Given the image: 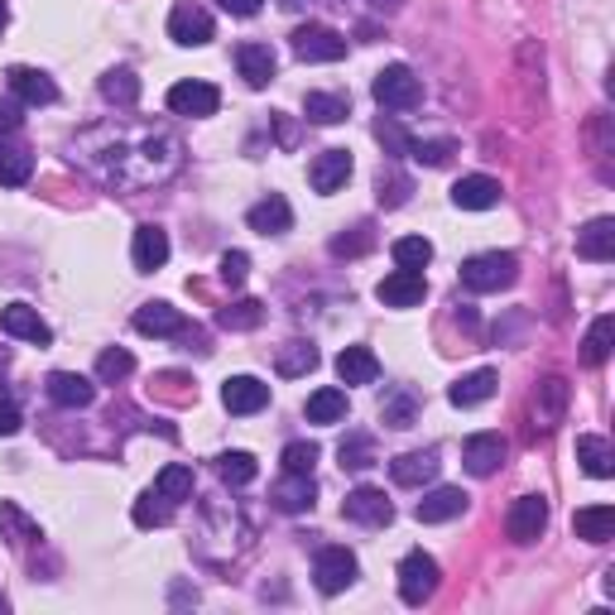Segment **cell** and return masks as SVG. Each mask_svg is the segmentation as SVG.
I'll return each instance as SVG.
<instances>
[{
    "instance_id": "obj_1",
    "label": "cell",
    "mask_w": 615,
    "mask_h": 615,
    "mask_svg": "<svg viewBox=\"0 0 615 615\" xmlns=\"http://www.w3.org/2000/svg\"><path fill=\"white\" fill-rule=\"evenodd\" d=\"M73 159L106 188L140 193L169 183L183 169V144L164 126H97L73 140Z\"/></svg>"
},
{
    "instance_id": "obj_2",
    "label": "cell",
    "mask_w": 615,
    "mask_h": 615,
    "mask_svg": "<svg viewBox=\"0 0 615 615\" xmlns=\"http://www.w3.org/2000/svg\"><path fill=\"white\" fill-rule=\"evenodd\" d=\"M514 279H520V255H510V251H486L462 265V284L472 294H500Z\"/></svg>"
},
{
    "instance_id": "obj_3",
    "label": "cell",
    "mask_w": 615,
    "mask_h": 615,
    "mask_svg": "<svg viewBox=\"0 0 615 615\" xmlns=\"http://www.w3.org/2000/svg\"><path fill=\"white\" fill-rule=\"evenodd\" d=\"M375 102L385 111H413L423 102V82L413 77V68H405V63H389V68L375 73Z\"/></svg>"
},
{
    "instance_id": "obj_4",
    "label": "cell",
    "mask_w": 615,
    "mask_h": 615,
    "mask_svg": "<svg viewBox=\"0 0 615 615\" xmlns=\"http://www.w3.org/2000/svg\"><path fill=\"white\" fill-rule=\"evenodd\" d=\"M438 558H428L423 548H413L405 553V563H399V597H405V606H423V601L438 591Z\"/></svg>"
},
{
    "instance_id": "obj_5",
    "label": "cell",
    "mask_w": 615,
    "mask_h": 615,
    "mask_svg": "<svg viewBox=\"0 0 615 615\" xmlns=\"http://www.w3.org/2000/svg\"><path fill=\"white\" fill-rule=\"evenodd\" d=\"M356 573H361V567H356V553L351 548H318V563H312V577H318V591L322 597H337V591H346L356 581Z\"/></svg>"
},
{
    "instance_id": "obj_6",
    "label": "cell",
    "mask_w": 615,
    "mask_h": 615,
    "mask_svg": "<svg viewBox=\"0 0 615 615\" xmlns=\"http://www.w3.org/2000/svg\"><path fill=\"white\" fill-rule=\"evenodd\" d=\"M294 53L304 63H342L346 59V35L332 25H298L294 29Z\"/></svg>"
},
{
    "instance_id": "obj_7",
    "label": "cell",
    "mask_w": 615,
    "mask_h": 615,
    "mask_svg": "<svg viewBox=\"0 0 615 615\" xmlns=\"http://www.w3.org/2000/svg\"><path fill=\"white\" fill-rule=\"evenodd\" d=\"M217 106H221V92L212 82H174L169 87V111L174 116L203 120V116H217Z\"/></svg>"
},
{
    "instance_id": "obj_8",
    "label": "cell",
    "mask_w": 615,
    "mask_h": 615,
    "mask_svg": "<svg viewBox=\"0 0 615 615\" xmlns=\"http://www.w3.org/2000/svg\"><path fill=\"white\" fill-rule=\"evenodd\" d=\"M548 529V500L543 496H520L505 514V534L514 543H534Z\"/></svg>"
},
{
    "instance_id": "obj_9",
    "label": "cell",
    "mask_w": 615,
    "mask_h": 615,
    "mask_svg": "<svg viewBox=\"0 0 615 615\" xmlns=\"http://www.w3.org/2000/svg\"><path fill=\"white\" fill-rule=\"evenodd\" d=\"M342 514L351 524H366V529H380V524H389L395 520V505L385 500V490H375V486H356L351 496L342 500Z\"/></svg>"
},
{
    "instance_id": "obj_10",
    "label": "cell",
    "mask_w": 615,
    "mask_h": 615,
    "mask_svg": "<svg viewBox=\"0 0 615 615\" xmlns=\"http://www.w3.org/2000/svg\"><path fill=\"white\" fill-rule=\"evenodd\" d=\"M423 294H428L423 270H395V274H385L375 284V298L385 308H413V304H423Z\"/></svg>"
},
{
    "instance_id": "obj_11",
    "label": "cell",
    "mask_w": 615,
    "mask_h": 615,
    "mask_svg": "<svg viewBox=\"0 0 615 615\" xmlns=\"http://www.w3.org/2000/svg\"><path fill=\"white\" fill-rule=\"evenodd\" d=\"M136 332H144V337H188L193 328H188V318L174 304L154 298V304L136 308Z\"/></svg>"
},
{
    "instance_id": "obj_12",
    "label": "cell",
    "mask_w": 615,
    "mask_h": 615,
    "mask_svg": "<svg viewBox=\"0 0 615 615\" xmlns=\"http://www.w3.org/2000/svg\"><path fill=\"white\" fill-rule=\"evenodd\" d=\"M169 39L183 43V49H203V43H212V15L203 5H174Z\"/></svg>"
},
{
    "instance_id": "obj_13",
    "label": "cell",
    "mask_w": 615,
    "mask_h": 615,
    "mask_svg": "<svg viewBox=\"0 0 615 615\" xmlns=\"http://www.w3.org/2000/svg\"><path fill=\"white\" fill-rule=\"evenodd\" d=\"M346 178H351V154L346 150H322L318 159L308 164V183L312 193H337V188H346Z\"/></svg>"
},
{
    "instance_id": "obj_14",
    "label": "cell",
    "mask_w": 615,
    "mask_h": 615,
    "mask_svg": "<svg viewBox=\"0 0 615 615\" xmlns=\"http://www.w3.org/2000/svg\"><path fill=\"white\" fill-rule=\"evenodd\" d=\"M462 462L472 476H496L500 462H505V438H500V433H476V438H466V447H462Z\"/></svg>"
},
{
    "instance_id": "obj_15",
    "label": "cell",
    "mask_w": 615,
    "mask_h": 615,
    "mask_svg": "<svg viewBox=\"0 0 615 615\" xmlns=\"http://www.w3.org/2000/svg\"><path fill=\"white\" fill-rule=\"evenodd\" d=\"M0 332H10V337H20V342H35V346H49V342H53L49 322H43L29 304H10V308H0Z\"/></svg>"
},
{
    "instance_id": "obj_16",
    "label": "cell",
    "mask_w": 615,
    "mask_h": 615,
    "mask_svg": "<svg viewBox=\"0 0 615 615\" xmlns=\"http://www.w3.org/2000/svg\"><path fill=\"white\" fill-rule=\"evenodd\" d=\"M221 405H227L231 413H260L265 405H270V385L255 375H231L227 385H221Z\"/></svg>"
},
{
    "instance_id": "obj_17",
    "label": "cell",
    "mask_w": 615,
    "mask_h": 615,
    "mask_svg": "<svg viewBox=\"0 0 615 615\" xmlns=\"http://www.w3.org/2000/svg\"><path fill=\"white\" fill-rule=\"evenodd\" d=\"M5 82H10V92H15L25 106H53V102H59V87H53V77L39 73V68H10Z\"/></svg>"
},
{
    "instance_id": "obj_18",
    "label": "cell",
    "mask_w": 615,
    "mask_h": 615,
    "mask_svg": "<svg viewBox=\"0 0 615 615\" xmlns=\"http://www.w3.org/2000/svg\"><path fill=\"white\" fill-rule=\"evenodd\" d=\"M270 500H274V510H284V514H304V510H312V500H318V486H312V476H304V472H284V481H274Z\"/></svg>"
},
{
    "instance_id": "obj_19",
    "label": "cell",
    "mask_w": 615,
    "mask_h": 615,
    "mask_svg": "<svg viewBox=\"0 0 615 615\" xmlns=\"http://www.w3.org/2000/svg\"><path fill=\"white\" fill-rule=\"evenodd\" d=\"M49 399L59 409H87L97 399V385L87 375H77V371H53L49 375Z\"/></svg>"
},
{
    "instance_id": "obj_20",
    "label": "cell",
    "mask_w": 615,
    "mask_h": 615,
    "mask_svg": "<svg viewBox=\"0 0 615 615\" xmlns=\"http://www.w3.org/2000/svg\"><path fill=\"white\" fill-rule=\"evenodd\" d=\"M466 500L472 496H466L462 486H438V490H428V496L419 500V510L413 514H419L423 524H447V520H457V514L466 510Z\"/></svg>"
},
{
    "instance_id": "obj_21",
    "label": "cell",
    "mask_w": 615,
    "mask_h": 615,
    "mask_svg": "<svg viewBox=\"0 0 615 615\" xmlns=\"http://www.w3.org/2000/svg\"><path fill=\"white\" fill-rule=\"evenodd\" d=\"M245 221H251V231H260V236H284V231L294 227V207H289L279 193H270L245 212Z\"/></svg>"
},
{
    "instance_id": "obj_22",
    "label": "cell",
    "mask_w": 615,
    "mask_h": 615,
    "mask_svg": "<svg viewBox=\"0 0 615 615\" xmlns=\"http://www.w3.org/2000/svg\"><path fill=\"white\" fill-rule=\"evenodd\" d=\"M236 68H241V77H245V87H270L274 82V49L270 43H241L236 49Z\"/></svg>"
},
{
    "instance_id": "obj_23",
    "label": "cell",
    "mask_w": 615,
    "mask_h": 615,
    "mask_svg": "<svg viewBox=\"0 0 615 615\" xmlns=\"http://www.w3.org/2000/svg\"><path fill=\"white\" fill-rule=\"evenodd\" d=\"M438 452L433 447H423V452H405L389 462V476H395V486H428L433 476H438Z\"/></svg>"
},
{
    "instance_id": "obj_24",
    "label": "cell",
    "mask_w": 615,
    "mask_h": 615,
    "mask_svg": "<svg viewBox=\"0 0 615 615\" xmlns=\"http://www.w3.org/2000/svg\"><path fill=\"white\" fill-rule=\"evenodd\" d=\"M563 413H567V380L548 375L539 385V395H534V423H539V428H558Z\"/></svg>"
},
{
    "instance_id": "obj_25",
    "label": "cell",
    "mask_w": 615,
    "mask_h": 615,
    "mask_svg": "<svg viewBox=\"0 0 615 615\" xmlns=\"http://www.w3.org/2000/svg\"><path fill=\"white\" fill-rule=\"evenodd\" d=\"M577 255H581V260H597V265H606L611 255H615V221H611V217L587 221V227L577 231Z\"/></svg>"
},
{
    "instance_id": "obj_26",
    "label": "cell",
    "mask_w": 615,
    "mask_h": 615,
    "mask_svg": "<svg viewBox=\"0 0 615 615\" xmlns=\"http://www.w3.org/2000/svg\"><path fill=\"white\" fill-rule=\"evenodd\" d=\"M452 203L462 212H490L500 203V183L496 178H486V174H472V178H462V183L452 188Z\"/></svg>"
},
{
    "instance_id": "obj_27",
    "label": "cell",
    "mask_w": 615,
    "mask_h": 615,
    "mask_svg": "<svg viewBox=\"0 0 615 615\" xmlns=\"http://www.w3.org/2000/svg\"><path fill=\"white\" fill-rule=\"evenodd\" d=\"M130 255H136V270H144V274L164 270V260H169V231H164V227H140Z\"/></svg>"
},
{
    "instance_id": "obj_28",
    "label": "cell",
    "mask_w": 615,
    "mask_h": 615,
    "mask_svg": "<svg viewBox=\"0 0 615 615\" xmlns=\"http://www.w3.org/2000/svg\"><path fill=\"white\" fill-rule=\"evenodd\" d=\"M337 375L342 385H375L380 380V361L371 346H346V351L337 356Z\"/></svg>"
},
{
    "instance_id": "obj_29",
    "label": "cell",
    "mask_w": 615,
    "mask_h": 615,
    "mask_svg": "<svg viewBox=\"0 0 615 615\" xmlns=\"http://www.w3.org/2000/svg\"><path fill=\"white\" fill-rule=\"evenodd\" d=\"M496 385H500L496 371H472V375H462L452 389H447V399H452L457 409H476V405H486V399L496 395Z\"/></svg>"
},
{
    "instance_id": "obj_30",
    "label": "cell",
    "mask_w": 615,
    "mask_h": 615,
    "mask_svg": "<svg viewBox=\"0 0 615 615\" xmlns=\"http://www.w3.org/2000/svg\"><path fill=\"white\" fill-rule=\"evenodd\" d=\"M577 462H581V472L597 476V481H606V476L615 472V452H611V443H606V438H597V433H581V438H577Z\"/></svg>"
},
{
    "instance_id": "obj_31",
    "label": "cell",
    "mask_w": 615,
    "mask_h": 615,
    "mask_svg": "<svg viewBox=\"0 0 615 615\" xmlns=\"http://www.w3.org/2000/svg\"><path fill=\"white\" fill-rule=\"evenodd\" d=\"M304 116L312 126H342L346 116H351V102H346L342 92H308L304 97Z\"/></svg>"
},
{
    "instance_id": "obj_32",
    "label": "cell",
    "mask_w": 615,
    "mask_h": 615,
    "mask_svg": "<svg viewBox=\"0 0 615 615\" xmlns=\"http://www.w3.org/2000/svg\"><path fill=\"white\" fill-rule=\"evenodd\" d=\"M573 529H577V539H587V543H606L611 534H615V510H611V505H587V510H577V514H573Z\"/></svg>"
},
{
    "instance_id": "obj_33",
    "label": "cell",
    "mask_w": 615,
    "mask_h": 615,
    "mask_svg": "<svg viewBox=\"0 0 615 615\" xmlns=\"http://www.w3.org/2000/svg\"><path fill=\"white\" fill-rule=\"evenodd\" d=\"M312 366H318V346H312V342H284V346L274 351V371L289 375V380H294V375H308Z\"/></svg>"
},
{
    "instance_id": "obj_34",
    "label": "cell",
    "mask_w": 615,
    "mask_h": 615,
    "mask_svg": "<svg viewBox=\"0 0 615 615\" xmlns=\"http://www.w3.org/2000/svg\"><path fill=\"white\" fill-rule=\"evenodd\" d=\"M217 322L227 332H255L265 322V304H255V298H231V304L217 312Z\"/></svg>"
},
{
    "instance_id": "obj_35",
    "label": "cell",
    "mask_w": 615,
    "mask_h": 615,
    "mask_svg": "<svg viewBox=\"0 0 615 615\" xmlns=\"http://www.w3.org/2000/svg\"><path fill=\"white\" fill-rule=\"evenodd\" d=\"M102 97H106L111 106H120V111L136 106V102H140V77L130 73V68H111V73L102 77Z\"/></svg>"
},
{
    "instance_id": "obj_36",
    "label": "cell",
    "mask_w": 615,
    "mask_h": 615,
    "mask_svg": "<svg viewBox=\"0 0 615 615\" xmlns=\"http://www.w3.org/2000/svg\"><path fill=\"white\" fill-rule=\"evenodd\" d=\"M611 342H615V318L606 312V318H597V322L587 328V342H581V361H587V366H606Z\"/></svg>"
},
{
    "instance_id": "obj_37",
    "label": "cell",
    "mask_w": 615,
    "mask_h": 615,
    "mask_svg": "<svg viewBox=\"0 0 615 615\" xmlns=\"http://www.w3.org/2000/svg\"><path fill=\"white\" fill-rule=\"evenodd\" d=\"M29 174H35V154L20 150V144H0V183L20 188L29 183Z\"/></svg>"
},
{
    "instance_id": "obj_38",
    "label": "cell",
    "mask_w": 615,
    "mask_h": 615,
    "mask_svg": "<svg viewBox=\"0 0 615 615\" xmlns=\"http://www.w3.org/2000/svg\"><path fill=\"white\" fill-rule=\"evenodd\" d=\"M409 193H413V178L405 174V169H380V178H375V197H380V207H405L409 203Z\"/></svg>"
},
{
    "instance_id": "obj_39",
    "label": "cell",
    "mask_w": 615,
    "mask_h": 615,
    "mask_svg": "<svg viewBox=\"0 0 615 615\" xmlns=\"http://www.w3.org/2000/svg\"><path fill=\"white\" fill-rule=\"evenodd\" d=\"M346 419V389H312L308 395V423H342Z\"/></svg>"
},
{
    "instance_id": "obj_40",
    "label": "cell",
    "mask_w": 615,
    "mask_h": 615,
    "mask_svg": "<svg viewBox=\"0 0 615 615\" xmlns=\"http://www.w3.org/2000/svg\"><path fill=\"white\" fill-rule=\"evenodd\" d=\"M174 520V500L164 496V490H144L136 500V524L140 529H164V524Z\"/></svg>"
},
{
    "instance_id": "obj_41",
    "label": "cell",
    "mask_w": 615,
    "mask_h": 615,
    "mask_svg": "<svg viewBox=\"0 0 615 615\" xmlns=\"http://www.w3.org/2000/svg\"><path fill=\"white\" fill-rule=\"evenodd\" d=\"M413 413H419V395H413V389H395V395H385V405H380V419H385L389 428H413Z\"/></svg>"
},
{
    "instance_id": "obj_42",
    "label": "cell",
    "mask_w": 615,
    "mask_h": 615,
    "mask_svg": "<svg viewBox=\"0 0 615 615\" xmlns=\"http://www.w3.org/2000/svg\"><path fill=\"white\" fill-rule=\"evenodd\" d=\"M457 154V140H409V159L423 164V169H443Z\"/></svg>"
},
{
    "instance_id": "obj_43",
    "label": "cell",
    "mask_w": 615,
    "mask_h": 615,
    "mask_svg": "<svg viewBox=\"0 0 615 615\" xmlns=\"http://www.w3.org/2000/svg\"><path fill=\"white\" fill-rule=\"evenodd\" d=\"M217 472H221V481H227V486H251L260 466H255L251 452H221V457H217Z\"/></svg>"
},
{
    "instance_id": "obj_44",
    "label": "cell",
    "mask_w": 615,
    "mask_h": 615,
    "mask_svg": "<svg viewBox=\"0 0 615 615\" xmlns=\"http://www.w3.org/2000/svg\"><path fill=\"white\" fill-rule=\"evenodd\" d=\"M375 245V231H371V221H356L351 231H346V236H337L332 241V255H337V260H356V255H366Z\"/></svg>"
},
{
    "instance_id": "obj_45",
    "label": "cell",
    "mask_w": 615,
    "mask_h": 615,
    "mask_svg": "<svg viewBox=\"0 0 615 615\" xmlns=\"http://www.w3.org/2000/svg\"><path fill=\"white\" fill-rule=\"evenodd\" d=\"M154 490H164L169 500H188V496H193V466L169 462V466L159 472V481H154Z\"/></svg>"
},
{
    "instance_id": "obj_46",
    "label": "cell",
    "mask_w": 615,
    "mask_h": 615,
    "mask_svg": "<svg viewBox=\"0 0 615 615\" xmlns=\"http://www.w3.org/2000/svg\"><path fill=\"white\" fill-rule=\"evenodd\" d=\"M428 260H433V241H423V236H399L395 241V265L399 270H423Z\"/></svg>"
},
{
    "instance_id": "obj_47",
    "label": "cell",
    "mask_w": 615,
    "mask_h": 615,
    "mask_svg": "<svg viewBox=\"0 0 615 615\" xmlns=\"http://www.w3.org/2000/svg\"><path fill=\"white\" fill-rule=\"evenodd\" d=\"M342 466H351V472H366V466H375V443L366 438V433H351L342 447H337Z\"/></svg>"
},
{
    "instance_id": "obj_48",
    "label": "cell",
    "mask_w": 615,
    "mask_h": 615,
    "mask_svg": "<svg viewBox=\"0 0 615 615\" xmlns=\"http://www.w3.org/2000/svg\"><path fill=\"white\" fill-rule=\"evenodd\" d=\"M136 371V356L120 351V346H111V351L97 356V380H106V385H116V380H126Z\"/></svg>"
},
{
    "instance_id": "obj_49",
    "label": "cell",
    "mask_w": 615,
    "mask_h": 615,
    "mask_svg": "<svg viewBox=\"0 0 615 615\" xmlns=\"http://www.w3.org/2000/svg\"><path fill=\"white\" fill-rule=\"evenodd\" d=\"M0 534H5L10 543H25V539H39V529L20 514V505H10V500H0Z\"/></svg>"
},
{
    "instance_id": "obj_50",
    "label": "cell",
    "mask_w": 615,
    "mask_h": 615,
    "mask_svg": "<svg viewBox=\"0 0 615 615\" xmlns=\"http://www.w3.org/2000/svg\"><path fill=\"white\" fill-rule=\"evenodd\" d=\"M312 466H318V443H289L284 447V472L312 476Z\"/></svg>"
},
{
    "instance_id": "obj_51",
    "label": "cell",
    "mask_w": 615,
    "mask_h": 615,
    "mask_svg": "<svg viewBox=\"0 0 615 615\" xmlns=\"http://www.w3.org/2000/svg\"><path fill=\"white\" fill-rule=\"evenodd\" d=\"M375 140L385 144V154H409V136H405V130H399L389 116L375 120Z\"/></svg>"
},
{
    "instance_id": "obj_52",
    "label": "cell",
    "mask_w": 615,
    "mask_h": 615,
    "mask_svg": "<svg viewBox=\"0 0 615 615\" xmlns=\"http://www.w3.org/2000/svg\"><path fill=\"white\" fill-rule=\"evenodd\" d=\"M245 274H251V255H245V251H227V255H221V279H227L231 289H241Z\"/></svg>"
},
{
    "instance_id": "obj_53",
    "label": "cell",
    "mask_w": 615,
    "mask_h": 615,
    "mask_svg": "<svg viewBox=\"0 0 615 615\" xmlns=\"http://www.w3.org/2000/svg\"><path fill=\"white\" fill-rule=\"evenodd\" d=\"M20 126H25V102L10 97V102H0V136H15Z\"/></svg>"
},
{
    "instance_id": "obj_54",
    "label": "cell",
    "mask_w": 615,
    "mask_h": 615,
    "mask_svg": "<svg viewBox=\"0 0 615 615\" xmlns=\"http://www.w3.org/2000/svg\"><path fill=\"white\" fill-rule=\"evenodd\" d=\"M20 428H25V419H20V409L10 405V399H0V438H15Z\"/></svg>"
},
{
    "instance_id": "obj_55",
    "label": "cell",
    "mask_w": 615,
    "mask_h": 615,
    "mask_svg": "<svg viewBox=\"0 0 615 615\" xmlns=\"http://www.w3.org/2000/svg\"><path fill=\"white\" fill-rule=\"evenodd\" d=\"M221 10H227V15H255V10L265 5V0H217Z\"/></svg>"
},
{
    "instance_id": "obj_56",
    "label": "cell",
    "mask_w": 615,
    "mask_h": 615,
    "mask_svg": "<svg viewBox=\"0 0 615 615\" xmlns=\"http://www.w3.org/2000/svg\"><path fill=\"white\" fill-rule=\"evenodd\" d=\"M375 10H399V0H375Z\"/></svg>"
},
{
    "instance_id": "obj_57",
    "label": "cell",
    "mask_w": 615,
    "mask_h": 615,
    "mask_svg": "<svg viewBox=\"0 0 615 615\" xmlns=\"http://www.w3.org/2000/svg\"><path fill=\"white\" fill-rule=\"evenodd\" d=\"M10 25V10H5V0H0V29H5Z\"/></svg>"
},
{
    "instance_id": "obj_58",
    "label": "cell",
    "mask_w": 615,
    "mask_h": 615,
    "mask_svg": "<svg viewBox=\"0 0 615 615\" xmlns=\"http://www.w3.org/2000/svg\"><path fill=\"white\" fill-rule=\"evenodd\" d=\"M10 611V597H5V591H0V615H5Z\"/></svg>"
},
{
    "instance_id": "obj_59",
    "label": "cell",
    "mask_w": 615,
    "mask_h": 615,
    "mask_svg": "<svg viewBox=\"0 0 615 615\" xmlns=\"http://www.w3.org/2000/svg\"><path fill=\"white\" fill-rule=\"evenodd\" d=\"M5 361H10V356H5V351H0V371H5Z\"/></svg>"
}]
</instances>
